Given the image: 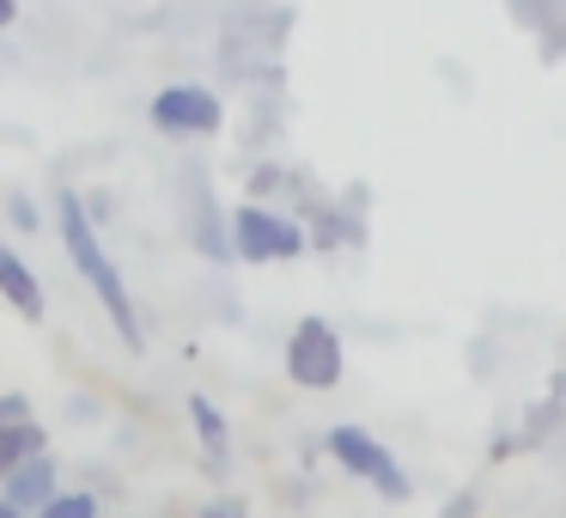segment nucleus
Listing matches in <instances>:
<instances>
[{"instance_id": "obj_10", "label": "nucleus", "mask_w": 566, "mask_h": 518, "mask_svg": "<svg viewBox=\"0 0 566 518\" xmlns=\"http://www.w3.org/2000/svg\"><path fill=\"white\" fill-rule=\"evenodd\" d=\"M38 518H104V506H98V494H92V488H62Z\"/></svg>"}, {"instance_id": "obj_15", "label": "nucleus", "mask_w": 566, "mask_h": 518, "mask_svg": "<svg viewBox=\"0 0 566 518\" xmlns=\"http://www.w3.org/2000/svg\"><path fill=\"white\" fill-rule=\"evenodd\" d=\"M13 13H19V0H0V25H13Z\"/></svg>"}, {"instance_id": "obj_1", "label": "nucleus", "mask_w": 566, "mask_h": 518, "mask_svg": "<svg viewBox=\"0 0 566 518\" xmlns=\"http://www.w3.org/2000/svg\"><path fill=\"white\" fill-rule=\"evenodd\" d=\"M55 232H62L67 257H74V269H80V281H86L92 293H98L104 318L116 323V335H123V348H128V354H140V348H147V330H140L135 293H128V281L116 274L111 250L98 245V226H92V208L74 196V189H55Z\"/></svg>"}, {"instance_id": "obj_8", "label": "nucleus", "mask_w": 566, "mask_h": 518, "mask_svg": "<svg viewBox=\"0 0 566 518\" xmlns=\"http://www.w3.org/2000/svg\"><path fill=\"white\" fill-rule=\"evenodd\" d=\"M50 452V427L43 421H13V427H0V476H13L19 464Z\"/></svg>"}, {"instance_id": "obj_13", "label": "nucleus", "mask_w": 566, "mask_h": 518, "mask_svg": "<svg viewBox=\"0 0 566 518\" xmlns=\"http://www.w3.org/2000/svg\"><path fill=\"white\" fill-rule=\"evenodd\" d=\"M475 506H481V500L463 488V494H451V500H444V512H439V518H475Z\"/></svg>"}, {"instance_id": "obj_6", "label": "nucleus", "mask_w": 566, "mask_h": 518, "mask_svg": "<svg viewBox=\"0 0 566 518\" xmlns=\"http://www.w3.org/2000/svg\"><path fill=\"white\" fill-rule=\"evenodd\" d=\"M62 494V469H55V457L43 452V457H31V464H19L13 476H0V500L7 506H19L25 518H38L43 506Z\"/></svg>"}, {"instance_id": "obj_2", "label": "nucleus", "mask_w": 566, "mask_h": 518, "mask_svg": "<svg viewBox=\"0 0 566 518\" xmlns=\"http://www.w3.org/2000/svg\"><path fill=\"white\" fill-rule=\"evenodd\" d=\"M323 452H329L335 464H342V476L366 481V488L378 494V500H390V506H408V500H415V476H408V469L390 457V445H384V439H371L366 427H354V421L329 427Z\"/></svg>"}, {"instance_id": "obj_5", "label": "nucleus", "mask_w": 566, "mask_h": 518, "mask_svg": "<svg viewBox=\"0 0 566 518\" xmlns=\"http://www.w3.org/2000/svg\"><path fill=\"white\" fill-rule=\"evenodd\" d=\"M153 128H159L165 141H208V135H220L226 128V104L213 99L208 86H165L159 99H153Z\"/></svg>"}, {"instance_id": "obj_7", "label": "nucleus", "mask_w": 566, "mask_h": 518, "mask_svg": "<svg viewBox=\"0 0 566 518\" xmlns=\"http://www.w3.org/2000/svg\"><path fill=\"white\" fill-rule=\"evenodd\" d=\"M0 299H7L19 318L43 323V287H38V274H31V262L19 257V250H7V245H0Z\"/></svg>"}, {"instance_id": "obj_12", "label": "nucleus", "mask_w": 566, "mask_h": 518, "mask_svg": "<svg viewBox=\"0 0 566 518\" xmlns=\"http://www.w3.org/2000/svg\"><path fill=\"white\" fill-rule=\"evenodd\" d=\"M13 421H31V403L19 391H7L0 396V427H13Z\"/></svg>"}, {"instance_id": "obj_11", "label": "nucleus", "mask_w": 566, "mask_h": 518, "mask_svg": "<svg viewBox=\"0 0 566 518\" xmlns=\"http://www.w3.org/2000/svg\"><path fill=\"white\" fill-rule=\"evenodd\" d=\"M7 214H13L19 232H38V201H31V196H13V201H7Z\"/></svg>"}, {"instance_id": "obj_14", "label": "nucleus", "mask_w": 566, "mask_h": 518, "mask_svg": "<svg viewBox=\"0 0 566 518\" xmlns=\"http://www.w3.org/2000/svg\"><path fill=\"white\" fill-rule=\"evenodd\" d=\"M196 518H250V512H244V500H213V506H201Z\"/></svg>"}, {"instance_id": "obj_4", "label": "nucleus", "mask_w": 566, "mask_h": 518, "mask_svg": "<svg viewBox=\"0 0 566 518\" xmlns=\"http://www.w3.org/2000/svg\"><path fill=\"white\" fill-rule=\"evenodd\" d=\"M286 379L298 391H335L347 372V354H342V335H335L329 318H298L293 335H286Z\"/></svg>"}, {"instance_id": "obj_9", "label": "nucleus", "mask_w": 566, "mask_h": 518, "mask_svg": "<svg viewBox=\"0 0 566 518\" xmlns=\"http://www.w3.org/2000/svg\"><path fill=\"white\" fill-rule=\"evenodd\" d=\"M189 421H196V439H201V452H208L213 464H226V457H232V427H226L220 403L196 391V396H189Z\"/></svg>"}, {"instance_id": "obj_3", "label": "nucleus", "mask_w": 566, "mask_h": 518, "mask_svg": "<svg viewBox=\"0 0 566 518\" xmlns=\"http://www.w3.org/2000/svg\"><path fill=\"white\" fill-rule=\"evenodd\" d=\"M226 245H232L238 262H293V257H305V232H298V220L262 208V201L232 208V220H226Z\"/></svg>"}, {"instance_id": "obj_16", "label": "nucleus", "mask_w": 566, "mask_h": 518, "mask_svg": "<svg viewBox=\"0 0 566 518\" xmlns=\"http://www.w3.org/2000/svg\"><path fill=\"white\" fill-rule=\"evenodd\" d=\"M0 518H25V512H19V506H7V500H0Z\"/></svg>"}]
</instances>
